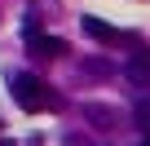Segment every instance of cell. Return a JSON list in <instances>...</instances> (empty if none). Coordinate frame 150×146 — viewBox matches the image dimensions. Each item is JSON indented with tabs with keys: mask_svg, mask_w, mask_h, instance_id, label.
<instances>
[{
	"mask_svg": "<svg viewBox=\"0 0 150 146\" xmlns=\"http://www.w3.org/2000/svg\"><path fill=\"white\" fill-rule=\"evenodd\" d=\"M124 75H128L137 89H150V49H141V53H132V58L124 62Z\"/></svg>",
	"mask_w": 150,
	"mask_h": 146,
	"instance_id": "obj_2",
	"label": "cell"
},
{
	"mask_svg": "<svg viewBox=\"0 0 150 146\" xmlns=\"http://www.w3.org/2000/svg\"><path fill=\"white\" fill-rule=\"evenodd\" d=\"M132 120H137V128H146V133H150V93H141V98H137Z\"/></svg>",
	"mask_w": 150,
	"mask_h": 146,
	"instance_id": "obj_5",
	"label": "cell"
},
{
	"mask_svg": "<svg viewBox=\"0 0 150 146\" xmlns=\"http://www.w3.org/2000/svg\"><path fill=\"white\" fill-rule=\"evenodd\" d=\"M141 146H150V137H146V142H141Z\"/></svg>",
	"mask_w": 150,
	"mask_h": 146,
	"instance_id": "obj_6",
	"label": "cell"
},
{
	"mask_svg": "<svg viewBox=\"0 0 150 146\" xmlns=\"http://www.w3.org/2000/svg\"><path fill=\"white\" fill-rule=\"evenodd\" d=\"M27 49H31L35 58H57L66 44H62L57 36H40V27H31V31H27Z\"/></svg>",
	"mask_w": 150,
	"mask_h": 146,
	"instance_id": "obj_3",
	"label": "cell"
},
{
	"mask_svg": "<svg viewBox=\"0 0 150 146\" xmlns=\"http://www.w3.org/2000/svg\"><path fill=\"white\" fill-rule=\"evenodd\" d=\"M9 93H13V102L22 106V111H44L53 98H49V89H44V80L40 75H31V71H18V75H9Z\"/></svg>",
	"mask_w": 150,
	"mask_h": 146,
	"instance_id": "obj_1",
	"label": "cell"
},
{
	"mask_svg": "<svg viewBox=\"0 0 150 146\" xmlns=\"http://www.w3.org/2000/svg\"><path fill=\"white\" fill-rule=\"evenodd\" d=\"M80 27H84V36H88V40H97V44H110V40H119V31H115L110 22H102L97 14H84V18H80Z\"/></svg>",
	"mask_w": 150,
	"mask_h": 146,
	"instance_id": "obj_4",
	"label": "cell"
}]
</instances>
